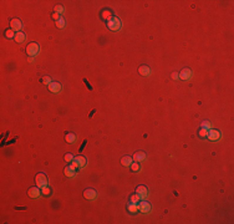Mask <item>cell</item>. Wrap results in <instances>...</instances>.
I'll return each instance as SVG.
<instances>
[{
	"label": "cell",
	"mask_w": 234,
	"mask_h": 224,
	"mask_svg": "<svg viewBox=\"0 0 234 224\" xmlns=\"http://www.w3.org/2000/svg\"><path fill=\"white\" fill-rule=\"evenodd\" d=\"M106 25H107V28L110 29V30L117 31V30L121 29V20H119L117 16H112V18H110V19L107 20Z\"/></svg>",
	"instance_id": "cell-1"
},
{
	"label": "cell",
	"mask_w": 234,
	"mask_h": 224,
	"mask_svg": "<svg viewBox=\"0 0 234 224\" xmlns=\"http://www.w3.org/2000/svg\"><path fill=\"white\" fill-rule=\"evenodd\" d=\"M71 164H74L77 169L84 168L85 166L87 164V159L84 157V156H76V157H74V161L71 162Z\"/></svg>",
	"instance_id": "cell-4"
},
{
	"label": "cell",
	"mask_w": 234,
	"mask_h": 224,
	"mask_svg": "<svg viewBox=\"0 0 234 224\" xmlns=\"http://www.w3.org/2000/svg\"><path fill=\"white\" fill-rule=\"evenodd\" d=\"M138 212L139 213H143V214H147V213L151 212V204L144 201V199H141L138 202Z\"/></svg>",
	"instance_id": "cell-6"
},
{
	"label": "cell",
	"mask_w": 234,
	"mask_h": 224,
	"mask_svg": "<svg viewBox=\"0 0 234 224\" xmlns=\"http://www.w3.org/2000/svg\"><path fill=\"white\" fill-rule=\"evenodd\" d=\"M56 26H58L59 29H64L65 28V20L62 18H60L58 21H56Z\"/></svg>",
	"instance_id": "cell-25"
},
{
	"label": "cell",
	"mask_w": 234,
	"mask_h": 224,
	"mask_svg": "<svg viewBox=\"0 0 234 224\" xmlns=\"http://www.w3.org/2000/svg\"><path fill=\"white\" fill-rule=\"evenodd\" d=\"M136 193L141 197V199H144L148 196V188L146 186H138L136 188Z\"/></svg>",
	"instance_id": "cell-12"
},
{
	"label": "cell",
	"mask_w": 234,
	"mask_h": 224,
	"mask_svg": "<svg viewBox=\"0 0 234 224\" xmlns=\"http://www.w3.org/2000/svg\"><path fill=\"white\" fill-rule=\"evenodd\" d=\"M10 26H11V29L15 33H19V31L23 29V23L20 19H13L11 21H10Z\"/></svg>",
	"instance_id": "cell-9"
},
{
	"label": "cell",
	"mask_w": 234,
	"mask_h": 224,
	"mask_svg": "<svg viewBox=\"0 0 234 224\" xmlns=\"http://www.w3.org/2000/svg\"><path fill=\"white\" fill-rule=\"evenodd\" d=\"M138 72H139V75H141V76H146V77H147V76L151 75V69H149L148 66L143 65V66H141V67L138 69Z\"/></svg>",
	"instance_id": "cell-16"
},
{
	"label": "cell",
	"mask_w": 234,
	"mask_h": 224,
	"mask_svg": "<svg viewBox=\"0 0 234 224\" xmlns=\"http://www.w3.org/2000/svg\"><path fill=\"white\" fill-rule=\"evenodd\" d=\"M15 31L13 30V29H9V30H6L5 31V38H8V39H14L15 38Z\"/></svg>",
	"instance_id": "cell-20"
},
{
	"label": "cell",
	"mask_w": 234,
	"mask_h": 224,
	"mask_svg": "<svg viewBox=\"0 0 234 224\" xmlns=\"http://www.w3.org/2000/svg\"><path fill=\"white\" fill-rule=\"evenodd\" d=\"M202 128H204V129H211V128H212V124H211V122H208V121H203V122H202Z\"/></svg>",
	"instance_id": "cell-29"
},
{
	"label": "cell",
	"mask_w": 234,
	"mask_h": 224,
	"mask_svg": "<svg viewBox=\"0 0 234 224\" xmlns=\"http://www.w3.org/2000/svg\"><path fill=\"white\" fill-rule=\"evenodd\" d=\"M25 51H26L28 56L34 57V56H36V55H39V53H40V46H39L38 43H30V44L26 46Z\"/></svg>",
	"instance_id": "cell-2"
},
{
	"label": "cell",
	"mask_w": 234,
	"mask_h": 224,
	"mask_svg": "<svg viewBox=\"0 0 234 224\" xmlns=\"http://www.w3.org/2000/svg\"><path fill=\"white\" fill-rule=\"evenodd\" d=\"M41 193H43V196H45V197H50V196H51V189H50V187L46 186V187H44V188H41Z\"/></svg>",
	"instance_id": "cell-21"
},
{
	"label": "cell",
	"mask_w": 234,
	"mask_h": 224,
	"mask_svg": "<svg viewBox=\"0 0 234 224\" xmlns=\"http://www.w3.org/2000/svg\"><path fill=\"white\" fill-rule=\"evenodd\" d=\"M49 90H50V92H53V93H60L61 90H62V86H61L60 82L53 81V82H51V84L49 85Z\"/></svg>",
	"instance_id": "cell-11"
},
{
	"label": "cell",
	"mask_w": 234,
	"mask_h": 224,
	"mask_svg": "<svg viewBox=\"0 0 234 224\" xmlns=\"http://www.w3.org/2000/svg\"><path fill=\"white\" fill-rule=\"evenodd\" d=\"M51 82H53V80H51V77H49V76H45L44 79H43V84L46 85V86H49Z\"/></svg>",
	"instance_id": "cell-28"
},
{
	"label": "cell",
	"mask_w": 234,
	"mask_h": 224,
	"mask_svg": "<svg viewBox=\"0 0 234 224\" xmlns=\"http://www.w3.org/2000/svg\"><path fill=\"white\" fill-rule=\"evenodd\" d=\"M172 79L173 80H178L179 77H178V74H177V72H172Z\"/></svg>",
	"instance_id": "cell-32"
},
{
	"label": "cell",
	"mask_w": 234,
	"mask_h": 224,
	"mask_svg": "<svg viewBox=\"0 0 234 224\" xmlns=\"http://www.w3.org/2000/svg\"><path fill=\"white\" fill-rule=\"evenodd\" d=\"M178 77H179L181 80H183V81L189 80L191 77H192V71H191L189 69H183V70H182L179 74H178Z\"/></svg>",
	"instance_id": "cell-14"
},
{
	"label": "cell",
	"mask_w": 234,
	"mask_h": 224,
	"mask_svg": "<svg viewBox=\"0 0 234 224\" xmlns=\"http://www.w3.org/2000/svg\"><path fill=\"white\" fill-rule=\"evenodd\" d=\"M222 137L220 134V131H218V129H214V128H211L208 129V134H207V138L209 141H213V142H216V141H219Z\"/></svg>",
	"instance_id": "cell-5"
},
{
	"label": "cell",
	"mask_w": 234,
	"mask_h": 224,
	"mask_svg": "<svg viewBox=\"0 0 234 224\" xmlns=\"http://www.w3.org/2000/svg\"><path fill=\"white\" fill-rule=\"evenodd\" d=\"M132 163H133V158L129 157V156H124V157L121 158V164L123 167H129Z\"/></svg>",
	"instance_id": "cell-15"
},
{
	"label": "cell",
	"mask_w": 234,
	"mask_h": 224,
	"mask_svg": "<svg viewBox=\"0 0 234 224\" xmlns=\"http://www.w3.org/2000/svg\"><path fill=\"white\" fill-rule=\"evenodd\" d=\"M199 137L201 138H207V134H208V129H204V128H201V131L198 132Z\"/></svg>",
	"instance_id": "cell-26"
},
{
	"label": "cell",
	"mask_w": 234,
	"mask_h": 224,
	"mask_svg": "<svg viewBox=\"0 0 234 224\" xmlns=\"http://www.w3.org/2000/svg\"><path fill=\"white\" fill-rule=\"evenodd\" d=\"M65 141L67 143H75L76 142V134L75 133H67L65 136Z\"/></svg>",
	"instance_id": "cell-19"
},
{
	"label": "cell",
	"mask_w": 234,
	"mask_h": 224,
	"mask_svg": "<svg viewBox=\"0 0 234 224\" xmlns=\"http://www.w3.org/2000/svg\"><path fill=\"white\" fill-rule=\"evenodd\" d=\"M129 167H131V171H132V172H134V173H137V172H139V169H141V167H139V163H138V162H133L131 166H129Z\"/></svg>",
	"instance_id": "cell-22"
},
{
	"label": "cell",
	"mask_w": 234,
	"mask_h": 224,
	"mask_svg": "<svg viewBox=\"0 0 234 224\" xmlns=\"http://www.w3.org/2000/svg\"><path fill=\"white\" fill-rule=\"evenodd\" d=\"M51 18H53V19L55 20V21H58V20L60 19V15H59V14H56V13H54L53 15H51Z\"/></svg>",
	"instance_id": "cell-31"
},
{
	"label": "cell",
	"mask_w": 234,
	"mask_h": 224,
	"mask_svg": "<svg viewBox=\"0 0 234 224\" xmlns=\"http://www.w3.org/2000/svg\"><path fill=\"white\" fill-rule=\"evenodd\" d=\"M28 194H29L30 198H34V199L39 198L40 196H43V193H41V188H39L38 186H36V187H31V188L28 191Z\"/></svg>",
	"instance_id": "cell-8"
},
{
	"label": "cell",
	"mask_w": 234,
	"mask_h": 224,
	"mask_svg": "<svg viewBox=\"0 0 234 224\" xmlns=\"http://www.w3.org/2000/svg\"><path fill=\"white\" fill-rule=\"evenodd\" d=\"M65 161H66V162H72V161H74V156H72V154H70V153H67V154H65Z\"/></svg>",
	"instance_id": "cell-30"
},
{
	"label": "cell",
	"mask_w": 234,
	"mask_h": 224,
	"mask_svg": "<svg viewBox=\"0 0 234 224\" xmlns=\"http://www.w3.org/2000/svg\"><path fill=\"white\" fill-rule=\"evenodd\" d=\"M35 182H36V186H38L39 188H44V187L49 186V178H48V176H46L45 173H39V174H36Z\"/></svg>",
	"instance_id": "cell-3"
},
{
	"label": "cell",
	"mask_w": 234,
	"mask_h": 224,
	"mask_svg": "<svg viewBox=\"0 0 234 224\" xmlns=\"http://www.w3.org/2000/svg\"><path fill=\"white\" fill-rule=\"evenodd\" d=\"M64 173H65L66 177H69V178H72V177H75V174L77 173V168L75 167L74 164L70 163L69 166H66V167H65Z\"/></svg>",
	"instance_id": "cell-7"
},
{
	"label": "cell",
	"mask_w": 234,
	"mask_h": 224,
	"mask_svg": "<svg viewBox=\"0 0 234 224\" xmlns=\"http://www.w3.org/2000/svg\"><path fill=\"white\" fill-rule=\"evenodd\" d=\"M84 197L88 201H93V199H96V198H97V192L95 189H92V188H87L84 192Z\"/></svg>",
	"instance_id": "cell-10"
},
{
	"label": "cell",
	"mask_w": 234,
	"mask_h": 224,
	"mask_svg": "<svg viewBox=\"0 0 234 224\" xmlns=\"http://www.w3.org/2000/svg\"><path fill=\"white\" fill-rule=\"evenodd\" d=\"M55 13L56 14H62V13H64V6H62V5H56V6H55Z\"/></svg>",
	"instance_id": "cell-27"
},
{
	"label": "cell",
	"mask_w": 234,
	"mask_h": 224,
	"mask_svg": "<svg viewBox=\"0 0 234 224\" xmlns=\"http://www.w3.org/2000/svg\"><path fill=\"white\" fill-rule=\"evenodd\" d=\"M127 209H128L129 213H132V214L137 213V212H138V203H131V202H129Z\"/></svg>",
	"instance_id": "cell-17"
},
{
	"label": "cell",
	"mask_w": 234,
	"mask_h": 224,
	"mask_svg": "<svg viewBox=\"0 0 234 224\" xmlns=\"http://www.w3.org/2000/svg\"><path fill=\"white\" fill-rule=\"evenodd\" d=\"M14 40L16 41L18 44H23L24 41H25V34H24V33H21V31H19V33L15 34Z\"/></svg>",
	"instance_id": "cell-18"
},
{
	"label": "cell",
	"mask_w": 234,
	"mask_h": 224,
	"mask_svg": "<svg viewBox=\"0 0 234 224\" xmlns=\"http://www.w3.org/2000/svg\"><path fill=\"white\" fill-rule=\"evenodd\" d=\"M101 16H102V19H105L106 21H107V20L110 19V18H112V15H111V11H110V10H103L102 14H101Z\"/></svg>",
	"instance_id": "cell-23"
},
{
	"label": "cell",
	"mask_w": 234,
	"mask_h": 224,
	"mask_svg": "<svg viewBox=\"0 0 234 224\" xmlns=\"http://www.w3.org/2000/svg\"><path fill=\"white\" fill-rule=\"evenodd\" d=\"M139 201H141V197H139L137 193H134L131 196V198H129V202L131 203H138Z\"/></svg>",
	"instance_id": "cell-24"
},
{
	"label": "cell",
	"mask_w": 234,
	"mask_h": 224,
	"mask_svg": "<svg viewBox=\"0 0 234 224\" xmlns=\"http://www.w3.org/2000/svg\"><path fill=\"white\" fill-rule=\"evenodd\" d=\"M133 162H142V161H144L147 158V154L144 153V152H142V151H138V152H134V154H133Z\"/></svg>",
	"instance_id": "cell-13"
}]
</instances>
